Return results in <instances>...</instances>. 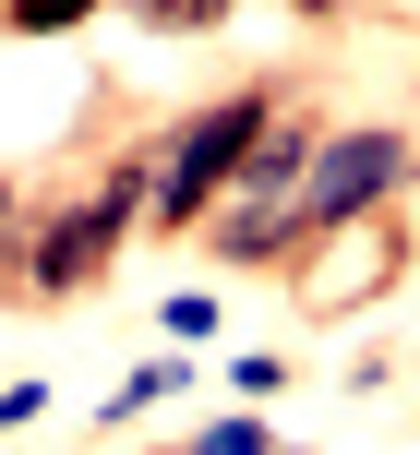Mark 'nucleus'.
<instances>
[{
  "label": "nucleus",
  "mask_w": 420,
  "mask_h": 455,
  "mask_svg": "<svg viewBox=\"0 0 420 455\" xmlns=\"http://www.w3.org/2000/svg\"><path fill=\"white\" fill-rule=\"evenodd\" d=\"M157 156L168 144H133V156H109L85 192H24L12 204V288L36 299V312H61V299H85V288H109V264L157 228Z\"/></svg>",
  "instance_id": "f257e3e1"
},
{
  "label": "nucleus",
  "mask_w": 420,
  "mask_h": 455,
  "mask_svg": "<svg viewBox=\"0 0 420 455\" xmlns=\"http://www.w3.org/2000/svg\"><path fill=\"white\" fill-rule=\"evenodd\" d=\"M301 96H312L301 72H253V84L205 96L181 132H157V144H168V156H157V228H168V240H205V228H216V204H229L240 168H253V144L277 132Z\"/></svg>",
  "instance_id": "f03ea898"
},
{
  "label": "nucleus",
  "mask_w": 420,
  "mask_h": 455,
  "mask_svg": "<svg viewBox=\"0 0 420 455\" xmlns=\"http://www.w3.org/2000/svg\"><path fill=\"white\" fill-rule=\"evenodd\" d=\"M408 180H420V144L397 132V120H349V132H325V156H312L301 216H312V240H325V228L397 216V192H408Z\"/></svg>",
  "instance_id": "7ed1b4c3"
},
{
  "label": "nucleus",
  "mask_w": 420,
  "mask_h": 455,
  "mask_svg": "<svg viewBox=\"0 0 420 455\" xmlns=\"http://www.w3.org/2000/svg\"><path fill=\"white\" fill-rule=\"evenodd\" d=\"M408 251H420V240H408L397 216H360V228H325V240H312L301 264H288V299H301L312 323H349L360 299H384V288H397V275H408Z\"/></svg>",
  "instance_id": "20e7f679"
},
{
  "label": "nucleus",
  "mask_w": 420,
  "mask_h": 455,
  "mask_svg": "<svg viewBox=\"0 0 420 455\" xmlns=\"http://www.w3.org/2000/svg\"><path fill=\"white\" fill-rule=\"evenodd\" d=\"M312 251V216L301 204H253V192H229L205 228V264H229V275H288Z\"/></svg>",
  "instance_id": "39448f33"
},
{
  "label": "nucleus",
  "mask_w": 420,
  "mask_h": 455,
  "mask_svg": "<svg viewBox=\"0 0 420 455\" xmlns=\"http://www.w3.org/2000/svg\"><path fill=\"white\" fill-rule=\"evenodd\" d=\"M157 395H181V360H144V371H133L120 395H96V419H144Z\"/></svg>",
  "instance_id": "423d86ee"
},
{
  "label": "nucleus",
  "mask_w": 420,
  "mask_h": 455,
  "mask_svg": "<svg viewBox=\"0 0 420 455\" xmlns=\"http://www.w3.org/2000/svg\"><path fill=\"white\" fill-rule=\"evenodd\" d=\"M181 455H277V432H264V419H205Z\"/></svg>",
  "instance_id": "0eeeda50"
},
{
  "label": "nucleus",
  "mask_w": 420,
  "mask_h": 455,
  "mask_svg": "<svg viewBox=\"0 0 420 455\" xmlns=\"http://www.w3.org/2000/svg\"><path fill=\"white\" fill-rule=\"evenodd\" d=\"M85 12H109V0H12V36H72Z\"/></svg>",
  "instance_id": "6e6552de"
},
{
  "label": "nucleus",
  "mask_w": 420,
  "mask_h": 455,
  "mask_svg": "<svg viewBox=\"0 0 420 455\" xmlns=\"http://www.w3.org/2000/svg\"><path fill=\"white\" fill-rule=\"evenodd\" d=\"M36 419H48V384H36V371H24V384L0 395V432H36Z\"/></svg>",
  "instance_id": "1a4fd4ad"
}]
</instances>
